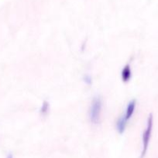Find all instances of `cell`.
Instances as JSON below:
<instances>
[{
    "mask_svg": "<svg viewBox=\"0 0 158 158\" xmlns=\"http://www.w3.org/2000/svg\"><path fill=\"white\" fill-rule=\"evenodd\" d=\"M102 101L99 97H96L93 99L89 110L90 121L94 124L99 123L102 114Z\"/></svg>",
    "mask_w": 158,
    "mask_h": 158,
    "instance_id": "1",
    "label": "cell"
},
{
    "mask_svg": "<svg viewBox=\"0 0 158 158\" xmlns=\"http://www.w3.org/2000/svg\"><path fill=\"white\" fill-rule=\"evenodd\" d=\"M132 77V71L130 69L129 65H126L125 67L122 69V73H121V77L124 83H127L129 80L131 79Z\"/></svg>",
    "mask_w": 158,
    "mask_h": 158,
    "instance_id": "5",
    "label": "cell"
},
{
    "mask_svg": "<svg viewBox=\"0 0 158 158\" xmlns=\"http://www.w3.org/2000/svg\"><path fill=\"white\" fill-rule=\"evenodd\" d=\"M7 158H12V154H9V155L7 157Z\"/></svg>",
    "mask_w": 158,
    "mask_h": 158,
    "instance_id": "8",
    "label": "cell"
},
{
    "mask_svg": "<svg viewBox=\"0 0 158 158\" xmlns=\"http://www.w3.org/2000/svg\"><path fill=\"white\" fill-rule=\"evenodd\" d=\"M153 116H152V114H150V115L149 116L148 120H147V128H146L145 131H144L143 133V151L142 154H141V158H143L144 156L147 154L149 143H150V137H151L152 129H153Z\"/></svg>",
    "mask_w": 158,
    "mask_h": 158,
    "instance_id": "2",
    "label": "cell"
},
{
    "mask_svg": "<svg viewBox=\"0 0 158 158\" xmlns=\"http://www.w3.org/2000/svg\"><path fill=\"white\" fill-rule=\"evenodd\" d=\"M85 81L87 84H91V78L89 77V76H86L85 77Z\"/></svg>",
    "mask_w": 158,
    "mask_h": 158,
    "instance_id": "7",
    "label": "cell"
},
{
    "mask_svg": "<svg viewBox=\"0 0 158 158\" xmlns=\"http://www.w3.org/2000/svg\"><path fill=\"white\" fill-rule=\"evenodd\" d=\"M135 109H136V100H133L128 103L126 110H125V114L124 117H125V119L127 121L132 117V116H133V113L135 111Z\"/></svg>",
    "mask_w": 158,
    "mask_h": 158,
    "instance_id": "3",
    "label": "cell"
},
{
    "mask_svg": "<svg viewBox=\"0 0 158 158\" xmlns=\"http://www.w3.org/2000/svg\"><path fill=\"white\" fill-rule=\"evenodd\" d=\"M48 111H49V103L47 101H43L40 110V114L43 116H46L48 114Z\"/></svg>",
    "mask_w": 158,
    "mask_h": 158,
    "instance_id": "6",
    "label": "cell"
},
{
    "mask_svg": "<svg viewBox=\"0 0 158 158\" xmlns=\"http://www.w3.org/2000/svg\"><path fill=\"white\" fill-rule=\"evenodd\" d=\"M126 123H127V120H125V117H119V120H117L116 122V130L119 132V134H122L125 131V127H126Z\"/></svg>",
    "mask_w": 158,
    "mask_h": 158,
    "instance_id": "4",
    "label": "cell"
}]
</instances>
